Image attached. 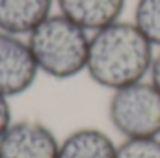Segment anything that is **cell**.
<instances>
[{
  "mask_svg": "<svg viewBox=\"0 0 160 158\" xmlns=\"http://www.w3.org/2000/svg\"><path fill=\"white\" fill-rule=\"evenodd\" d=\"M155 47L132 21L119 19L89 34L86 75L110 93L149 77Z\"/></svg>",
  "mask_w": 160,
  "mask_h": 158,
  "instance_id": "1",
  "label": "cell"
},
{
  "mask_svg": "<svg viewBox=\"0 0 160 158\" xmlns=\"http://www.w3.org/2000/svg\"><path fill=\"white\" fill-rule=\"evenodd\" d=\"M127 0H56V11L93 34L123 19Z\"/></svg>",
  "mask_w": 160,
  "mask_h": 158,
  "instance_id": "6",
  "label": "cell"
},
{
  "mask_svg": "<svg viewBox=\"0 0 160 158\" xmlns=\"http://www.w3.org/2000/svg\"><path fill=\"white\" fill-rule=\"evenodd\" d=\"M60 138L39 119H13L0 136V158H58Z\"/></svg>",
  "mask_w": 160,
  "mask_h": 158,
  "instance_id": "5",
  "label": "cell"
},
{
  "mask_svg": "<svg viewBox=\"0 0 160 158\" xmlns=\"http://www.w3.org/2000/svg\"><path fill=\"white\" fill-rule=\"evenodd\" d=\"M56 11V0H0V30L28 36Z\"/></svg>",
  "mask_w": 160,
  "mask_h": 158,
  "instance_id": "7",
  "label": "cell"
},
{
  "mask_svg": "<svg viewBox=\"0 0 160 158\" xmlns=\"http://www.w3.org/2000/svg\"><path fill=\"white\" fill-rule=\"evenodd\" d=\"M134 26L155 50L160 48V0H136L132 13Z\"/></svg>",
  "mask_w": 160,
  "mask_h": 158,
  "instance_id": "9",
  "label": "cell"
},
{
  "mask_svg": "<svg viewBox=\"0 0 160 158\" xmlns=\"http://www.w3.org/2000/svg\"><path fill=\"white\" fill-rule=\"evenodd\" d=\"M58 158H118V143L97 126H80L60 138Z\"/></svg>",
  "mask_w": 160,
  "mask_h": 158,
  "instance_id": "8",
  "label": "cell"
},
{
  "mask_svg": "<svg viewBox=\"0 0 160 158\" xmlns=\"http://www.w3.org/2000/svg\"><path fill=\"white\" fill-rule=\"evenodd\" d=\"M118 158H160V138L121 140L118 143Z\"/></svg>",
  "mask_w": 160,
  "mask_h": 158,
  "instance_id": "10",
  "label": "cell"
},
{
  "mask_svg": "<svg viewBox=\"0 0 160 158\" xmlns=\"http://www.w3.org/2000/svg\"><path fill=\"white\" fill-rule=\"evenodd\" d=\"M39 75L54 80H69L86 73L89 32L54 11L28 36Z\"/></svg>",
  "mask_w": 160,
  "mask_h": 158,
  "instance_id": "2",
  "label": "cell"
},
{
  "mask_svg": "<svg viewBox=\"0 0 160 158\" xmlns=\"http://www.w3.org/2000/svg\"><path fill=\"white\" fill-rule=\"evenodd\" d=\"M106 114L121 140L160 138V91L147 78L112 91Z\"/></svg>",
  "mask_w": 160,
  "mask_h": 158,
  "instance_id": "3",
  "label": "cell"
},
{
  "mask_svg": "<svg viewBox=\"0 0 160 158\" xmlns=\"http://www.w3.org/2000/svg\"><path fill=\"white\" fill-rule=\"evenodd\" d=\"M39 77L26 36L0 30V95L15 99L32 89Z\"/></svg>",
  "mask_w": 160,
  "mask_h": 158,
  "instance_id": "4",
  "label": "cell"
},
{
  "mask_svg": "<svg viewBox=\"0 0 160 158\" xmlns=\"http://www.w3.org/2000/svg\"><path fill=\"white\" fill-rule=\"evenodd\" d=\"M147 80L160 91V48L155 50V58H153V63H151V69H149V77Z\"/></svg>",
  "mask_w": 160,
  "mask_h": 158,
  "instance_id": "12",
  "label": "cell"
},
{
  "mask_svg": "<svg viewBox=\"0 0 160 158\" xmlns=\"http://www.w3.org/2000/svg\"><path fill=\"white\" fill-rule=\"evenodd\" d=\"M13 110H11V99L0 95V136L8 130V126L13 123Z\"/></svg>",
  "mask_w": 160,
  "mask_h": 158,
  "instance_id": "11",
  "label": "cell"
}]
</instances>
